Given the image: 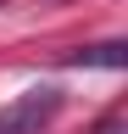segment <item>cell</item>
Returning <instances> with one entry per match:
<instances>
[{
    "label": "cell",
    "instance_id": "1",
    "mask_svg": "<svg viewBox=\"0 0 128 134\" xmlns=\"http://www.w3.org/2000/svg\"><path fill=\"white\" fill-rule=\"evenodd\" d=\"M56 112H61V95L50 90V84L22 90L17 100H6V106H0V134H39V129H50Z\"/></svg>",
    "mask_w": 128,
    "mask_h": 134
},
{
    "label": "cell",
    "instance_id": "2",
    "mask_svg": "<svg viewBox=\"0 0 128 134\" xmlns=\"http://www.w3.org/2000/svg\"><path fill=\"white\" fill-rule=\"evenodd\" d=\"M123 62H128V45H123V39H106V45H84V50H72V56H67V67H111V73H117Z\"/></svg>",
    "mask_w": 128,
    "mask_h": 134
}]
</instances>
